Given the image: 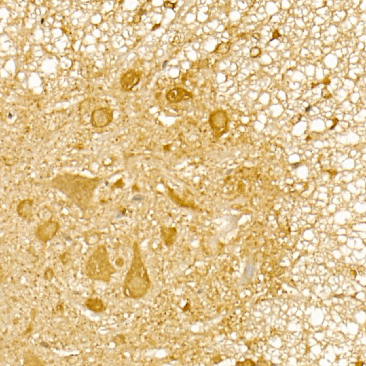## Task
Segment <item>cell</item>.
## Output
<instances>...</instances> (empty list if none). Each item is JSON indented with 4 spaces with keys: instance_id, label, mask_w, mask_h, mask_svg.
<instances>
[{
    "instance_id": "obj_17",
    "label": "cell",
    "mask_w": 366,
    "mask_h": 366,
    "mask_svg": "<svg viewBox=\"0 0 366 366\" xmlns=\"http://www.w3.org/2000/svg\"><path fill=\"white\" fill-rule=\"evenodd\" d=\"M208 65H209V60L208 59L200 60L197 62V67H196V68H197V69H206V68H208Z\"/></svg>"
},
{
    "instance_id": "obj_21",
    "label": "cell",
    "mask_w": 366,
    "mask_h": 366,
    "mask_svg": "<svg viewBox=\"0 0 366 366\" xmlns=\"http://www.w3.org/2000/svg\"><path fill=\"white\" fill-rule=\"evenodd\" d=\"M301 118V114H297V115H296L295 116H294L292 118L291 122L292 123L293 125H295V123H297L298 122H299L300 121Z\"/></svg>"
},
{
    "instance_id": "obj_13",
    "label": "cell",
    "mask_w": 366,
    "mask_h": 366,
    "mask_svg": "<svg viewBox=\"0 0 366 366\" xmlns=\"http://www.w3.org/2000/svg\"><path fill=\"white\" fill-rule=\"evenodd\" d=\"M24 355V363L26 365H43L40 361V360L37 359L36 356L31 351H28Z\"/></svg>"
},
{
    "instance_id": "obj_18",
    "label": "cell",
    "mask_w": 366,
    "mask_h": 366,
    "mask_svg": "<svg viewBox=\"0 0 366 366\" xmlns=\"http://www.w3.org/2000/svg\"><path fill=\"white\" fill-rule=\"evenodd\" d=\"M322 96L324 98L328 99L331 97V94L327 87H324L322 90Z\"/></svg>"
},
{
    "instance_id": "obj_14",
    "label": "cell",
    "mask_w": 366,
    "mask_h": 366,
    "mask_svg": "<svg viewBox=\"0 0 366 366\" xmlns=\"http://www.w3.org/2000/svg\"><path fill=\"white\" fill-rule=\"evenodd\" d=\"M231 46V43L230 42H221L216 46V47L214 51V53L220 54L222 55L227 54L230 50Z\"/></svg>"
},
{
    "instance_id": "obj_31",
    "label": "cell",
    "mask_w": 366,
    "mask_h": 366,
    "mask_svg": "<svg viewBox=\"0 0 366 366\" xmlns=\"http://www.w3.org/2000/svg\"><path fill=\"white\" fill-rule=\"evenodd\" d=\"M311 106H309V107H307V108H306V112H308V111H310V109H311Z\"/></svg>"
},
{
    "instance_id": "obj_20",
    "label": "cell",
    "mask_w": 366,
    "mask_h": 366,
    "mask_svg": "<svg viewBox=\"0 0 366 366\" xmlns=\"http://www.w3.org/2000/svg\"><path fill=\"white\" fill-rule=\"evenodd\" d=\"M253 272H254V267L252 265H250L247 266V269H246V274L248 275L249 277L251 278L252 276V275H253Z\"/></svg>"
},
{
    "instance_id": "obj_11",
    "label": "cell",
    "mask_w": 366,
    "mask_h": 366,
    "mask_svg": "<svg viewBox=\"0 0 366 366\" xmlns=\"http://www.w3.org/2000/svg\"><path fill=\"white\" fill-rule=\"evenodd\" d=\"M84 305L91 311L95 313H100L105 311V306L103 301L100 298H90L87 299Z\"/></svg>"
},
{
    "instance_id": "obj_30",
    "label": "cell",
    "mask_w": 366,
    "mask_h": 366,
    "mask_svg": "<svg viewBox=\"0 0 366 366\" xmlns=\"http://www.w3.org/2000/svg\"><path fill=\"white\" fill-rule=\"evenodd\" d=\"M167 63V60H166V62H165L163 64V67H162L163 69H165V67H166V65Z\"/></svg>"
},
{
    "instance_id": "obj_26",
    "label": "cell",
    "mask_w": 366,
    "mask_h": 366,
    "mask_svg": "<svg viewBox=\"0 0 366 366\" xmlns=\"http://www.w3.org/2000/svg\"><path fill=\"white\" fill-rule=\"evenodd\" d=\"M146 14H147V11H146L145 9H142V8H141V9H139V12H138V14H139V15H141V16H142V15H145Z\"/></svg>"
},
{
    "instance_id": "obj_27",
    "label": "cell",
    "mask_w": 366,
    "mask_h": 366,
    "mask_svg": "<svg viewBox=\"0 0 366 366\" xmlns=\"http://www.w3.org/2000/svg\"><path fill=\"white\" fill-rule=\"evenodd\" d=\"M253 37L256 39V40L259 41L261 39V35L259 33H254L253 34Z\"/></svg>"
},
{
    "instance_id": "obj_2",
    "label": "cell",
    "mask_w": 366,
    "mask_h": 366,
    "mask_svg": "<svg viewBox=\"0 0 366 366\" xmlns=\"http://www.w3.org/2000/svg\"><path fill=\"white\" fill-rule=\"evenodd\" d=\"M133 259L125 277L123 291L128 298L139 299L147 293L150 287V280L137 242L133 245Z\"/></svg>"
},
{
    "instance_id": "obj_7",
    "label": "cell",
    "mask_w": 366,
    "mask_h": 366,
    "mask_svg": "<svg viewBox=\"0 0 366 366\" xmlns=\"http://www.w3.org/2000/svg\"><path fill=\"white\" fill-rule=\"evenodd\" d=\"M141 74L134 70L126 71L122 77L120 84L122 89L125 92H130L134 87L139 84L141 81Z\"/></svg>"
},
{
    "instance_id": "obj_4",
    "label": "cell",
    "mask_w": 366,
    "mask_h": 366,
    "mask_svg": "<svg viewBox=\"0 0 366 366\" xmlns=\"http://www.w3.org/2000/svg\"><path fill=\"white\" fill-rule=\"evenodd\" d=\"M209 124L214 137H221L228 130V117L226 112L221 109L211 112L209 117Z\"/></svg>"
},
{
    "instance_id": "obj_29",
    "label": "cell",
    "mask_w": 366,
    "mask_h": 366,
    "mask_svg": "<svg viewBox=\"0 0 366 366\" xmlns=\"http://www.w3.org/2000/svg\"><path fill=\"white\" fill-rule=\"evenodd\" d=\"M333 121L334 123H333V126L330 128V130H333V129L335 126H336V124H337V122H338V120L337 119V118H334V119H333Z\"/></svg>"
},
{
    "instance_id": "obj_16",
    "label": "cell",
    "mask_w": 366,
    "mask_h": 366,
    "mask_svg": "<svg viewBox=\"0 0 366 366\" xmlns=\"http://www.w3.org/2000/svg\"><path fill=\"white\" fill-rule=\"evenodd\" d=\"M54 276V272H53V270L51 269V268L48 267L45 271L44 273V278L45 280H47L48 281H51V280L53 279V278Z\"/></svg>"
},
{
    "instance_id": "obj_9",
    "label": "cell",
    "mask_w": 366,
    "mask_h": 366,
    "mask_svg": "<svg viewBox=\"0 0 366 366\" xmlns=\"http://www.w3.org/2000/svg\"><path fill=\"white\" fill-rule=\"evenodd\" d=\"M34 201L31 198L24 199L17 206V213L20 217L30 221L33 215Z\"/></svg>"
},
{
    "instance_id": "obj_10",
    "label": "cell",
    "mask_w": 366,
    "mask_h": 366,
    "mask_svg": "<svg viewBox=\"0 0 366 366\" xmlns=\"http://www.w3.org/2000/svg\"><path fill=\"white\" fill-rule=\"evenodd\" d=\"M161 237L165 244L167 246L173 245L177 239V230L171 226H162L161 228Z\"/></svg>"
},
{
    "instance_id": "obj_15",
    "label": "cell",
    "mask_w": 366,
    "mask_h": 366,
    "mask_svg": "<svg viewBox=\"0 0 366 366\" xmlns=\"http://www.w3.org/2000/svg\"><path fill=\"white\" fill-rule=\"evenodd\" d=\"M261 54V50L259 47L255 46V47H253L250 50V55L251 58H256L257 57H259Z\"/></svg>"
},
{
    "instance_id": "obj_8",
    "label": "cell",
    "mask_w": 366,
    "mask_h": 366,
    "mask_svg": "<svg viewBox=\"0 0 366 366\" xmlns=\"http://www.w3.org/2000/svg\"><path fill=\"white\" fill-rule=\"evenodd\" d=\"M167 101L171 103H178L183 101H186L193 98L191 92L182 87H175L168 91L166 95Z\"/></svg>"
},
{
    "instance_id": "obj_12",
    "label": "cell",
    "mask_w": 366,
    "mask_h": 366,
    "mask_svg": "<svg viewBox=\"0 0 366 366\" xmlns=\"http://www.w3.org/2000/svg\"><path fill=\"white\" fill-rule=\"evenodd\" d=\"M85 242L87 245H93L98 243L101 240V234L98 232H85Z\"/></svg>"
},
{
    "instance_id": "obj_22",
    "label": "cell",
    "mask_w": 366,
    "mask_h": 366,
    "mask_svg": "<svg viewBox=\"0 0 366 366\" xmlns=\"http://www.w3.org/2000/svg\"><path fill=\"white\" fill-rule=\"evenodd\" d=\"M249 364H251V365H256L255 364H254L255 363L251 361V360H246L244 362H242V363H238L236 364V365H250Z\"/></svg>"
},
{
    "instance_id": "obj_23",
    "label": "cell",
    "mask_w": 366,
    "mask_h": 366,
    "mask_svg": "<svg viewBox=\"0 0 366 366\" xmlns=\"http://www.w3.org/2000/svg\"><path fill=\"white\" fill-rule=\"evenodd\" d=\"M141 17L142 16H141V15H139V14H137V15H134V16L133 17V22L134 23H140L141 21V18H142Z\"/></svg>"
},
{
    "instance_id": "obj_6",
    "label": "cell",
    "mask_w": 366,
    "mask_h": 366,
    "mask_svg": "<svg viewBox=\"0 0 366 366\" xmlns=\"http://www.w3.org/2000/svg\"><path fill=\"white\" fill-rule=\"evenodd\" d=\"M113 120V111L108 107H102L92 112L90 122L92 126L103 128L109 125Z\"/></svg>"
},
{
    "instance_id": "obj_3",
    "label": "cell",
    "mask_w": 366,
    "mask_h": 366,
    "mask_svg": "<svg viewBox=\"0 0 366 366\" xmlns=\"http://www.w3.org/2000/svg\"><path fill=\"white\" fill-rule=\"evenodd\" d=\"M115 272L116 269L109 261L106 246H98L86 263V275L93 280L109 282L112 275Z\"/></svg>"
},
{
    "instance_id": "obj_24",
    "label": "cell",
    "mask_w": 366,
    "mask_h": 366,
    "mask_svg": "<svg viewBox=\"0 0 366 366\" xmlns=\"http://www.w3.org/2000/svg\"><path fill=\"white\" fill-rule=\"evenodd\" d=\"M237 31H238V28H236V27H232V28L230 29V33H230V35L231 36V35H232V36H234V35H236L237 34Z\"/></svg>"
},
{
    "instance_id": "obj_25",
    "label": "cell",
    "mask_w": 366,
    "mask_h": 366,
    "mask_svg": "<svg viewBox=\"0 0 366 366\" xmlns=\"http://www.w3.org/2000/svg\"><path fill=\"white\" fill-rule=\"evenodd\" d=\"M280 36H281V34L279 33V32H278V31L275 30V32H274V33H273V39H272V40L274 39H277L279 38Z\"/></svg>"
},
{
    "instance_id": "obj_28",
    "label": "cell",
    "mask_w": 366,
    "mask_h": 366,
    "mask_svg": "<svg viewBox=\"0 0 366 366\" xmlns=\"http://www.w3.org/2000/svg\"><path fill=\"white\" fill-rule=\"evenodd\" d=\"M160 26H161V23H159V24H154V25L153 26V28L151 29V31H155V30H156L157 29H158V28H159V27H160Z\"/></svg>"
},
{
    "instance_id": "obj_1",
    "label": "cell",
    "mask_w": 366,
    "mask_h": 366,
    "mask_svg": "<svg viewBox=\"0 0 366 366\" xmlns=\"http://www.w3.org/2000/svg\"><path fill=\"white\" fill-rule=\"evenodd\" d=\"M99 177L89 178L79 174H58L48 182L49 186L69 198L84 215L90 207L95 190L101 182Z\"/></svg>"
},
{
    "instance_id": "obj_5",
    "label": "cell",
    "mask_w": 366,
    "mask_h": 366,
    "mask_svg": "<svg viewBox=\"0 0 366 366\" xmlns=\"http://www.w3.org/2000/svg\"><path fill=\"white\" fill-rule=\"evenodd\" d=\"M60 228V225L59 222L50 220L40 225L36 228L34 235L39 240L43 243H46L54 238Z\"/></svg>"
},
{
    "instance_id": "obj_19",
    "label": "cell",
    "mask_w": 366,
    "mask_h": 366,
    "mask_svg": "<svg viewBox=\"0 0 366 366\" xmlns=\"http://www.w3.org/2000/svg\"><path fill=\"white\" fill-rule=\"evenodd\" d=\"M177 4V3H171L170 1H165L164 3V6L165 8L166 9H174L175 7H176V5Z\"/></svg>"
}]
</instances>
